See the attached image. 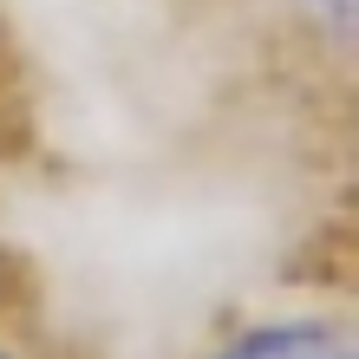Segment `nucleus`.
Instances as JSON below:
<instances>
[{
  "label": "nucleus",
  "mask_w": 359,
  "mask_h": 359,
  "mask_svg": "<svg viewBox=\"0 0 359 359\" xmlns=\"http://www.w3.org/2000/svg\"><path fill=\"white\" fill-rule=\"evenodd\" d=\"M189 359H359L346 313L294 307V313H236Z\"/></svg>",
  "instance_id": "f257e3e1"
},
{
  "label": "nucleus",
  "mask_w": 359,
  "mask_h": 359,
  "mask_svg": "<svg viewBox=\"0 0 359 359\" xmlns=\"http://www.w3.org/2000/svg\"><path fill=\"white\" fill-rule=\"evenodd\" d=\"M13 86V33H7V13H0V92Z\"/></svg>",
  "instance_id": "f03ea898"
},
{
  "label": "nucleus",
  "mask_w": 359,
  "mask_h": 359,
  "mask_svg": "<svg viewBox=\"0 0 359 359\" xmlns=\"http://www.w3.org/2000/svg\"><path fill=\"white\" fill-rule=\"evenodd\" d=\"M0 359H39V353L20 340V333H0Z\"/></svg>",
  "instance_id": "7ed1b4c3"
}]
</instances>
